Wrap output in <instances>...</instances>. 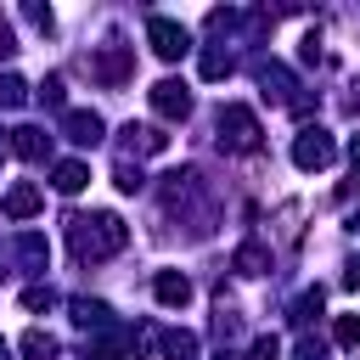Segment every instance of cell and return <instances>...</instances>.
<instances>
[{
  "label": "cell",
  "mask_w": 360,
  "mask_h": 360,
  "mask_svg": "<svg viewBox=\"0 0 360 360\" xmlns=\"http://www.w3.org/2000/svg\"><path fill=\"white\" fill-rule=\"evenodd\" d=\"M349 158H354V169H360V135H354V141H349Z\"/></svg>",
  "instance_id": "17"
},
{
  "label": "cell",
  "mask_w": 360,
  "mask_h": 360,
  "mask_svg": "<svg viewBox=\"0 0 360 360\" xmlns=\"http://www.w3.org/2000/svg\"><path fill=\"white\" fill-rule=\"evenodd\" d=\"M264 264H270V259H264V248H242V253H236V270H242V276H259Z\"/></svg>",
  "instance_id": "12"
},
{
  "label": "cell",
  "mask_w": 360,
  "mask_h": 360,
  "mask_svg": "<svg viewBox=\"0 0 360 360\" xmlns=\"http://www.w3.org/2000/svg\"><path fill=\"white\" fill-rule=\"evenodd\" d=\"M84 180H90V169H84V163H62V169H56V191H68V197H73V191H84Z\"/></svg>",
  "instance_id": "10"
},
{
  "label": "cell",
  "mask_w": 360,
  "mask_h": 360,
  "mask_svg": "<svg viewBox=\"0 0 360 360\" xmlns=\"http://www.w3.org/2000/svg\"><path fill=\"white\" fill-rule=\"evenodd\" d=\"M22 354H28V360H51V354H56V343H51L45 332H28V338H22Z\"/></svg>",
  "instance_id": "11"
},
{
  "label": "cell",
  "mask_w": 360,
  "mask_h": 360,
  "mask_svg": "<svg viewBox=\"0 0 360 360\" xmlns=\"http://www.w3.org/2000/svg\"><path fill=\"white\" fill-rule=\"evenodd\" d=\"M68 129H73V141H101V118L96 112H68Z\"/></svg>",
  "instance_id": "9"
},
{
  "label": "cell",
  "mask_w": 360,
  "mask_h": 360,
  "mask_svg": "<svg viewBox=\"0 0 360 360\" xmlns=\"http://www.w3.org/2000/svg\"><path fill=\"white\" fill-rule=\"evenodd\" d=\"M219 129H231V146H253L259 141V124H253L248 107H225L219 112Z\"/></svg>",
  "instance_id": "5"
},
{
  "label": "cell",
  "mask_w": 360,
  "mask_h": 360,
  "mask_svg": "<svg viewBox=\"0 0 360 360\" xmlns=\"http://www.w3.org/2000/svg\"><path fill=\"white\" fill-rule=\"evenodd\" d=\"M332 158H338V146H332L326 129H304V135L292 141V163H298V169H326Z\"/></svg>",
  "instance_id": "3"
},
{
  "label": "cell",
  "mask_w": 360,
  "mask_h": 360,
  "mask_svg": "<svg viewBox=\"0 0 360 360\" xmlns=\"http://www.w3.org/2000/svg\"><path fill=\"white\" fill-rule=\"evenodd\" d=\"M146 39H152V51H158L163 62H180V56L191 51V34H186L180 22H169V17H152V22H146Z\"/></svg>",
  "instance_id": "2"
},
{
  "label": "cell",
  "mask_w": 360,
  "mask_h": 360,
  "mask_svg": "<svg viewBox=\"0 0 360 360\" xmlns=\"http://www.w3.org/2000/svg\"><path fill=\"white\" fill-rule=\"evenodd\" d=\"M0 360H11V349H6V338H0Z\"/></svg>",
  "instance_id": "18"
},
{
  "label": "cell",
  "mask_w": 360,
  "mask_h": 360,
  "mask_svg": "<svg viewBox=\"0 0 360 360\" xmlns=\"http://www.w3.org/2000/svg\"><path fill=\"white\" fill-rule=\"evenodd\" d=\"M225 68H231V62H225V56H202V79H219V73H225Z\"/></svg>",
  "instance_id": "15"
},
{
  "label": "cell",
  "mask_w": 360,
  "mask_h": 360,
  "mask_svg": "<svg viewBox=\"0 0 360 360\" xmlns=\"http://www.w3.org/2000/svg\"><path fill=\"white\" fill-rule=\"evenodd\" d=\"M22 304H28V309H45V304H51V292H45V287H28V292H22Z\"/></svg>",
  "instance_id": "16"
},
{
  "label": "cell",
  "mask_w": 360,
  "mask_h": 360,
  "mask_svg": "<svg viewBox=\"0 0 360 360\" xmlns=\"http://www.w3.org/2000/svg\"><path fill=\"white\" fill-rule=\"evenodd\" d=\"M152 107H158L163 118H186V112H191V90L174 84V79H163V84H152Z\"/></svg>",
  "instance_id": "4"
},
{
  "label": "cell",
  "mask_w": 360,
  "mask_h": 360,
  "mask_svg": "<svg viewBox=\"0 0 360 360\" xmlns=\"http://www.w3.org/2000/svg\"><path fill=\"white\" fill-rule=\"evenodd\" d=\"M152 287H158V304H169V309H180V304L191 298V281H186L180 270H163V276H158Z\"/></svg>",
  "instance_id": "6"
},
{
  "label": "cell",
  "mask_w": 360,
  "mask_h": 360,
  "mask_svg": "<svg viewBox=\"0 0 360 360\" xmlns=\"http://www.w3.org/2000/svg\"><path fill=\"white\" fill-rule=\"evenodd\" d=\"M338 343H343V349L360 343V315H338Z\"/></svg>",
  "instance_id": "14"
},
{
  "label": "cell",
  "mask_w": 360,
  "mask_h": 360,
  "mask_svg": "<svg viewBox=\"0 0 360 360\" xmlns=\"http://www.w3.org/2000/svg\"><path fill=\"white\" fill-rule=\"evenodd\" d=\"M354 231H360V214H354Z\"/></svg>",
  "instance_id": "19"
},
{
  "label": "cell",
  "mask_w": 360,
  "mask_h": 360,
  "mask_svg": "<svg viewBox=\"0 0 360 360\" xmlns=\"http://www.w3.org/2000/svg\"><path fill=\"white\" fill-rule=\"evenodd\" d=\"M73 242H79V253H112V248H124V225L112 214L73 219Z\"/></svg>",
  "instance_id": "1"
},
{
  "label": "cell",
  "mask_w": 360,
  "mask_h": 360,
  "mask_svg": "<svg viewBox=\"0 0 360 360\" xmlns=\"http://www.w3.org/2000/svg\"><path fill=\"white\" fill-rule=\"evenodd\" d=\"M22 96H28V90H22V79H17V73H6V79H0V107H22Z\"/></svg>",
  "instance_id": "13"
},
{
  "label": "cell",
  "mask_w": 360,
  "mask_h": 360,
  "mask_svg": "<svg viewBox=\"0 0 360 360\" xmlns=\"http://www.w3.org/2000/svg\"><path fill=\"white\" fill-rule=\"evenodd\" d=\"M34 208H39V191H34V186H17V191H6V214H11V219H28Z\"/></svg>",
  "instance_id": "7"
},
{
  "label": "cell",
  "mask_w": 360,
  "mask_h": 360,
  "mask_svg": "<svg viewBox=\"0 0 360 360\" xmlns=\"http://www.w3.org/2000/svg\"><path fill=\"white\" fill-rule=\"evenodd\" d=\"M11 152H17V158H28V163H34V158H45V135H39V129H17V135H11Z\"/></svg>",
  "instance_id": "8"
}]
</instances>
